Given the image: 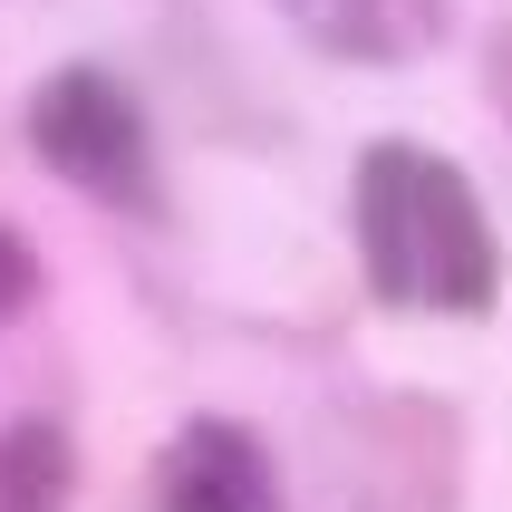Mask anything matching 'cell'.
Wrapping results in <instances>:
<instances>
[{
    "label": "cell",
    "mask_w": 512,
    "mask_h": 512,
    "mask_svg": "<svg viewBox=\"0 0 512 512\" xmlns=\"http://www.w3.org/2000/svg\"><path fill=\"white\" fill-rule=\"evenodd\" d=\"M58 493H68L58 426H10L0 435V512H58Z\"/></svg>",
    "instance_id": "cell-5"
},
{
    "label": "cell",
    "mask_w": 512,
    "mask_h": 512,
    "mask_svg": "<svg viewBox=\"0 0 512 512\" xmlns=\"http://www.w3.org/2000/svg\"><path fill=\"white\" fill-rule=\"evenodd\" d=\"M281 10L329 58H358V68H406L445 39V0H281Z\"/></svg>",
    "instance_id": "cell-4"
},
{
    "label": "cell",
    "mask_w": 512,
    "mask_h": 512,
    "mask_svg": "<svg viewBox=\"0 0 512 512\" xmlns=\"http://www.w3.org/2000/svg\"><path fill=\"white\" fill-rule=\"evenodd\" d=\"M165 512H261L271 503V455H261L242 426H223V416H203V426H184L165 445Z\"/></svg>",
    "instance_id": "cell-3"
},
{
    "label": "cell",
    "mask_w": 512,
    "mask_h": 512,
    "mask_svg": "<svg viewBox=\"0 0 512 512\" xmlns=\"http://www.w3.org/2000/svg\"><path fill=\"white\" fill-rule=\"evenodd\" d=\"M29 155L78 184L97 203H126V213H155V136H145L136 87L107 78V68H58L39 97H29Z\"/></svg>",
    "instance_id": "cell-2"
},
{
    "label": "cell",
    "mask_w": 512,
    "mask_h": 512,
    "mask_svg": "<svg viewBox=\"0 0 512 512\" xmlns=\"http://www.w3.org/2000/svg\"><path fill=\"white\" fill-rule=\"evenodd\" d=\"M358 261L387 310H493V223L464 165L426 145H368L358 155Z\"/></svg>",
    "instance_id": "cell-1"
},
{
    "label": "cell",
    "mask_w": 512,
    "mask_h": 512,
    "mask_svg": "<svg viewBox=\"0 0 512 512\" xmlns=\"http://www.w3.org/2000/svg\"><path fill=\"white\" fill-rule=\"evenodd\" d=\"M29 290H39V261H29V242H10V232H0V319L29 310Z\"/></svg>",
    "instance_id": "cell-6"
}]
</instances>
